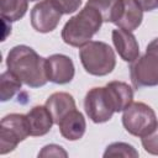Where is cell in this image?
<instances>
[{
	"mask_svg": "<svg viewBox=\"0 0 158 158\" xmlns=\"http://www.w3.org/2000/svg\"><path fill=\"white\" fill-rule=\"evenodd\" d=\"M7 70L14 73L22 84L30 88H41L47 84L46 58L26 44L12 47L6 57Z\"/></svg>",
	"mask_w": 158,
	"mask_h": 158,
	"instance_id": "obj_1",
	"label": "cell"
},
{
	"mask_svg": "<svg viewBox=\"0 0 158 158\" xmlns=\"http://www.w3.org/2000/svg\"><path fill=\"white\" fill-rule=\"evenodd\" d=\"M100 12L85 4V6L73 17H70L62 30V40L72 47H83L89 43L102 25Z\"/></svg>",
	"mask_w": 158,
	"mask_h": 158,
	"instance_id": "obj_2",
	"label": "cell"
},
{
	"mask_svg": "<svg viewBox=\"0 0 158 158\" xmlns=\"http://www.w3.org/2000/svg\"><path fill=\"white\" fill-rule=\"evenodd\" d=\"M79 58L86 73L95 77L110 74L116 65L114 49L105 42L90 41L79 49Z\"/></svg>",
	"mask_w": 158,
	"mask_h": 158,
	"instance_id": "obj_3",
	"label": "cell"
},
{
	"mask_svg": "<svg viewBox=\"0 0 158 158\" xmlns=\"http://www.w3.org/2000/svg\"><path fill=\"white\" fill-rule=\"evenodd\" d=\"M154 110L141 101L131 102L122 114V125L125 130L136 137H143L157 126Z\"/></svg>",
	"mask_w": 158,
	"mask_h": 158,
	"instance_id": "obj_4",
	"label": "cell"
},
{
	"mask_svg": "<svg viewBox=\"0 0 158 158\" xmlns=\"http://www.w3.org/2000/svg\"><path fill=\"white\" fill-rule=\"evenodd\" d=\"M28 136L31 135L27 115L9 114L4 116L0 122V154L12 152Z\"/></svg>",
	"mask_w": 158,
	"mask_h": 158,
	"instance_id": "obj_5",
	"label": "cell"
},
{
	"mask_svg": "<svg viewBox=\"0 0 158 158\" xmlns=\"http://www.w3.org/2000/svg\"><path fill=\"white\" fill-rule=\"evenodd\" d=\"M84 109L88 117L95 123H104L111 120L115 114L114 105L105 86L91 88L84 99Z\"/></svg>",
	"mask_w": 158,
	"mask_h": 158,
	"instance_id": "obj_6",
	"label": "cell"
},
{
	"mask_svg": "<svg viewBox=\"0 0 158 158\" xmlns=\"http://www.w3.org/2000/svg\"><path fill=\"white\" fill-rule=\"evenodd\" d=\"M130 77L135 88L158 85V54L146 51L130 67Z\"/></svg>",
	"mask_w": 158,
	"mask_h": 158,
	"instance_id": "obj_7",
	"label": "cell"
},
{
	"mask_svg": "<svg viewBox=\"0 0 158 158\" xmlns=\"http://www.w3.org/2000/svg\"><path fill=\"white\" fill-rule=\"evenodd\" d=\"M62 12L53 5L51 0H42L36 4L30 15L32 27L40 33H48L58 26Z\"/></svg>",
	"mask_w": 158,
	"mask_h": 158,
	"instance_id": "obj_8",
	"label": "cell"
},
{
	"mask_svg": "<svg viewBox=\"0 0 158 158\" xmlns=\"http://www.w3.org/2000/svg\"><path fill=\"white\" fill-rule=\"evenodd\" d=\"M46 70L48 81L59 85L70 83L75 74V68L72 58L60 53L52 54L46 58Z\"/></svg>",
	"mask_w": 158,
	"mask_h": 158,
	"instance_id": "obj_9",
	"label": "cell"
},
{
	"mask_svg": "<svg viewBox=\"0 0 158 158\" xmlns=\"http://www.w3.org/2000/svg\"><path fill=\"white\" fill-rule=\"evenodd\" d=\"M111 36L116 52L125 62L132 63L139 57V46L132 32L118 27L112 30Z\"/></svg>",
	"mask_w": 158,
	"mask_h": 158,
	"instance_id": "obj_10",
	"label": "cell"
},
{
	"mask_svg": "<svg viewBox=\"0 0 158 158\" xmlns=\"http://www.w3.org/2000/svg\"><path fill=\"white\" fill-rule=\"evenodd\" d=\"M60 135L68 141H78L80 139L86 130V122L84 115L77 109L68 112L59 122H58Z\"/></svg>",
	"mask_w": 158,
	"mask_h": 158,
	"instance_id": "obj_11",
	"label": "cell"
},
{
	"mask_svg": "<svg viewBox=\"0 0 158 158\" xmlns=\"http://www.w3.org/2000/svg\"><path fill=\"white\" fill-rule=\"evenodd\" d=\"M26 115L30 123V135L33 137L47 135L54 123L53 117L46 105L33 106Z\"/></svg>",
	"mask_w": 158,
	"mask_h": 158,
	"instance_id": "obj_12",
	"label": "cell"
},
{
	"mask_svg": "<svg viewBox=\"0 0 158 158\" xmlns=\"http://www.w3.org/2000/svg\"><path fill=\"white\" fill-rule=\"evenodd\" d=\"M44 105L49 110L56 125H58V122L68 112L77 109L74 98L69 93H64V91H57L49 95Z\"/></svg>",
	"mask_w": 158,
	"mask_h": 158,
	"instance_id": "obj_13",
	"label": "cell"
},
{
	"mask_svg": "<svg viewBox=\"0 0 158 158\" xmlns=\"http://www.w3.org/2000/svg\"><path fill=\"white\" fill-rule=\"evenodd\" d=\"M105 88L111 99L115 112L123 111L133 101V90L125 81L114 80V81L107 83Z\"/></svg>",
	"mask_w": 158,
	"mask_h": 158,
	"instance_id": "obj_14",
	"label": "cell"
},
{
	"mask_svg": "<svg viewBox=\"0 0 158 158\" xmlns=\"http://www.w3.org/2000/svg\"><path fill=\"white\" fill-rule=\"evenodd\" d=\"M86 4L100 12L104 22L115 25L120 20L125 7V0H88Z\"/></svg>",
	"mask_w": 158,
	"mask_h": 158,
	"instance_id": "obj_15",
	"label": "cell"
},
{
	"mask_svg": "<svg viewBox=\"0 0 158 158\" xmlns=\"http://www.w3.org/2000/svg\"><path fill=\"white\" fill-rule=\"evenodd\" d=\"M143 20V10L135 0H125V7L116 26L126 31H135L139 27Z\"/></svg>",
	"mask_w": 158,
	"mask_h": 158,
	"instance_id": "obj_16",
	"label": "cell"
},
{
	"mask_svg": "<svg viewBox=\"0 0 158 158\" xmlns=\"http://www.w3.org/2000/svg\"><path fill=\"white\" fill-rule=\"evenodd\" d=\"M28 0H0V12L4 20L9 22L19 21L27 11Z\"/></svg>",
	"mask_w": 158,
	"mask_h": 158,
	"instance_id": "obj_17",
	"label": "cell"
},
{
	"mask_svg": "<svg viewBox=\"0 0 158 158\" xmlns=\"http://www.w3.org/2000/svg\"><path fill=\"white\" fill-rule=\"evenodd\" d=\"M22 81L10 70H6L0 77V100L7 101L12 99L21 89Z\"/></svg>",
	"mask_w": 158,
	"mask_h": 158,
	"instance_id": "obj_18",
	"label": "cell"
},
{
	"mask_svg": "<svg viewBox=\"0 0 158 158\" xmlns=\"http://www.w3.org/2000/svg\"><path fill=\"white\" fill-rule=\"evenodd\" d=\"M104 157H125V158H137L138 152L128 143L114 142L109 144L104 152Z\"/></svg>",
	"mask_w": 158,
	"mask_h": 158,
	"instance_id": "obj_19",
	"label": "cell"
},
{
	"mask_svg": "<svg viewBox=\"0 0 158 158\" xmlns=\"http://www.w3.org/2000/svg\"><path fill=\"white\" fill-rule=\"evenodd\" d=\"M141 142L147 153L158 156V123L149 133L141 137Z\"/></svg>",
	"mask_w": 158,
	"mask_h": 158,
	"instance_id": "obj_20",
	"label": "cell"
},
{
	"mask_svg": "<svg viewBox=\"0 0 158 158\" xmlns=\"http://www.w3.org/2000/svg\"><path fill=\"white\" fill-rule=\"evenodd\" d=\"M51 1L63 15L75 12L77 10H79L81 5V0H51Z\"/></svg>",
	"mask_w": 158,
	"mask_h": 158,
	"instance_id": "obj_21",
	"label": "cell"
},
{
	"mask_svg": "<svg viewBox=\"0 0 158 158\" xmlns=\"http://www.w3.org/2000/svg\"><path fill=\"white\" fill-rule=\"evenodd\" d=\"M68 153L58 144H47L38 153V157H67Z\"/></svg>",
	"mask_w": 158,
	"mask_h": 158,
	"instance_id": "obj_22",
	"label": "cell"
},
{
	"mask_svg": "<svg viewBox=\"0 0 158 158\" xmlns=\"http://www.w3.org/2000/svg\"><path fill=\"white\" fill-rule=\"evenodd\" d=\"M143 11H153L158 9V0H135Z\"/></svg>",
	"mask_w": 158,
	"mask_h": 158,
	"instance_id": "obj_23",
	"label": "cell"
},
{
	"mask_svg": "<svg viewBox=\"0 0 158 158\" xmlns=\"http://www.w3.org/2000/svg\"><path fill=\"white\" fill-rule=\"evenodd\" d=\"M146 51H148V52H153V53L158 54V37L154 38L153 41H151V42L148 43Z\"/></svg>",
	"mask_w": 158,
	"mask_h": 158,
	"instance_id": "obj_24",
	"label": "cell"
},
{
	"mask_svg": "<svg viewBox=\"0 0 158 158\" xmlns=\"http://www.w3.org/2000/svg\"><path fill=\"white\" fill-rule=\"evenodd\" d=\"M28 1H37V0H28Z\"/></svg>",
	"mask_w": 158,
	"mask_h": 158,
	"instance_id": "obj_25",
	"label": "cell"
}]
</instances>
